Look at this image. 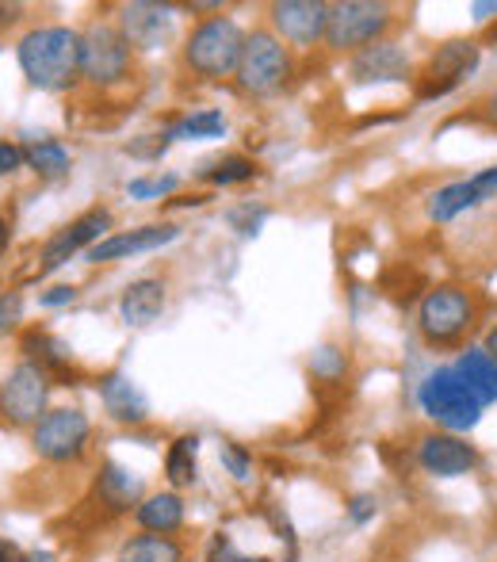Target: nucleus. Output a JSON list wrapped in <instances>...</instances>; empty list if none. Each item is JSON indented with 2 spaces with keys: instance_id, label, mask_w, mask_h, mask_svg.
<instances>
[{
  "instance_id": "58836bf2",
  "label": "nucleus",
  "mask_w": 497,
  "mask_h": 562,
  "mask_svg": "<svg viewBox=\"0 0 497 562\" xmlns=\"http://www.w3.org/2000/svg\"><path fill=\"white\" fill-rule=\"evenodd\" d=\"M497 12V0H483V4H475V20H490Z\"/></svg>"
},
{
  "instance_id": "473e14b6",
  "label": "nucleus",
  "mask_w": 497,
  "mask_h": 562,
  "mask_svg": "<svg viewBox=\"0 0 497 562\" xmlns=\"http://www.w3.org/2000/svg\"><path fill=\"white\" fill-rule=\"evenodd\" d=\"M314 371H318V375H341L344 356L337 352V348H321V352L314 356Z\"/></svg>"
},
{
  "instance_id": "4468645a",
  "label": "nucleus",
  "mask_w": 497,
  "mask_h": 562,
  "mask_svg": "<svg viewBox=\"0 0 497 562\" xmlns=\"http://www.w3.org/2000/svg\"><path fill=\"white\" fill-rule=\"evenodd\" d=\"M172 20H177V15H172L169 4H146V0H138V4L123 8L120 31L134 50H157L161 43H169Z\"/></svg>"
},
{
  "instance_id": "79ce46f5",
  "label": "nucleus",
  "mask_w": 497,
  "mask_h": 562,
  "mask_svg": "<svg viewBox=\"0 0 497 562\" xmlns=\"http://www.w3.org/2000/svg\"><path fill=\"white\" fill-rule=\"evenodd\" d=\"M238 562H272V559H268V555H257V559H249V555H241Z\"/></svg>"
},
{
  "instance_id": "5701e85b",
  "label": "nucleus",
  "mask_w": 497,
  "mask_h": 562,
  "mask_svg": "<svg viewBox=\"0 0 497 562\" xmlns=\"http://www.w3.org/2000/svg\"><path fill=\"white\" fill-rule=\"evenodd\" d=\"M195 456H200V437L184 432L169 445V456H165V479L172 482L177 490L192 486L200 479V467H195Z\"/></svg>"
},
{
  "instance_id": "1a4fd4ad",
  "label": "nucleus",
  "mask_w": 497,
  "mask_h": 562,
  "mask_svg": "<svg viewBox=\"0 0 497 562\" xmlns=\"http://www.w3.org/2000/svg\"><path fill=\"white\" fill-rule=\"evenodd\" d=\"M46 394H50V375L43 363H20L8 371L0 383V414L12 425H38L46 417Z\"/></svg>"
},
{
  "instance_id": "7ed1b4c3",
  "label": "nucleus",
  "mask_w": 497,
  "mask_h": 562,
  "mask_svg": "<svg viewBox=\"0 0 497 562\" xmlns=\"http://www.w3.org/2000/svg\"><path fill=\"white\" fill-rule=\"evenodd\" d=\"M417 402H421V409L440 429L455 432V437H463V432H471L483 422V402L467 391V383L455 375V368L429 371L425 383L417 386Z\"/></svg>"
},
{
  "instance_id": "2eb2a0df",
  "label": "nucleus",
  "mask_w": 497,
  "mask_h": 562,
  "mask_svg": "<svg viewBox=\"0 0 497 562\" xmlns=\"http://www.w3.org/2000/svg\"><path fill=\"white\" fill-rule=\"evenodd\" d=\"M409 74H414L409 54L398 43H386V38L352 58V81L357 85H398L409 81Z\"/></svg>"
},
{
  "instance_id": "bb28decb",
  "label": "nucleus",
  "mask_w": 497,
  "mask_h": 562,
  "mask_svg": "<svg viewBox=\"0 0 497 562\" xmlns=\"http://www.w3.org/2000/svg\"><path fill=\"white\" fill-rule=\"evenodd\" d=\"M252 177H257V165L241 154H230V157H223V161L211 165V169H203V180H211V184H218V188L246 184Z\"/></svg>"
},
{
  "instance_id": "b1692460",
  "label": "nucleus",
  "mask_w": 497,
  "mask_h": 562,
  "mask_svg": "<svg viewBox=\"0 0 497 562\" xmlns=\"http://www.w3.org/2000/svg\"><path fill=\"white\" fill-rule=\"evenodd\" d=\"M471 207H475V200H471L467 180H455V184L437 188V195L429 200V218L432 223H452V218H460Z\"/></svg>"
},
{
  "instance_id": "423d86ee",
  "label": "nucleus",
  "mask_w": 497,
  "mask_h": 562,
  "mask_svg": "<svg viewBox=\"0 0 497 562\" xmlns=\"http://www.w3.org/2000/svg\"><path fill=\"white\" fill-rule=\"evenodd\" d=\"M291 77V58L283 50V43L268 31H252L246 35V50H241L238 66V85L249 97H272L287 85Z\"/></svg>"
},
{
  "instance_id": "0eeeda50",
  "label": "nucleus",
  "mask_w": 497,
  "mask_h": 562,
  "mask_svg": "<svg viewBox=\"0 0 497 562\" xmlns=\"http://www.w3.org/2000/svg\"><path fill=\"white\" fill-rule=\"evenodd\" d=\"M131 74V43L115 23H89L81 35V77L92 85H120Z\"/></svg>"
},
{
  "instance_id": "f3484780",
  "label": "nucleus",
  "mask_w": 497,
  "mask_h": 562,
  "mask_svg": "<svg viewBox=\"0 0 497 562\" xmlns=\"http://www.w3.org/2000/svg\"><path fill=\"white\" fill-rule=\"evenodd\" d=\"M165 311V283L161 280H134L126 283L120 299V318L131 329H146L149 322H157Z\"/></svg>"
},
{
  "instance_id": "ea45409f",
  "label": "nucleus",
  "mask_w": 497,
  "mask_h": 562,
  "mask_svg": "<svg viewBox=\"0 0 497 562\" xmlns=\"http://www.w3.org/2000/svg\"><path fill=\"white\" fill-rule=\"evenodd\" d=\"M483 348H486V352H490L494 360H497V326L490 329V334H486V345H483Z\"/></svg>"
},
{
  "instance_id": "9d476101",
  "label": "nucleus",
  "mask_w": 497,
  "mask_h": 562,
  "mask_svg": "<svg viewBox=\"0 0 497 562\" xmlns=\"http://www.w3.org/2000/svg\"><path fill=\"white\" fill-rule=\"evenodd\" d=\"M89 432L92 425L81 409H50L35 425V432H31V445L50 463H69V459H81L84 445H89Z\"/></svg>"
},
{
  "instance_id": "20e7f679",
  "label": "nucleus",
  "mask_w": 497,
  "mask_h": 562,
  "mask_svg": "<svg viewBox=\"0 0 497 562\" xmlns=\"http://www.w3.org/2000/svg\"><path fill=\"white\" fill-rule=\"evenodd\" d=\"M241 50H246V31L226 15H211V20L195 23V31L184 43V61L200 77H230L241 66Z\"/></svg>"
},
{
  "instance_id": "393cba45",
  "label": "nucleus",
  "mask_w": 497,
  "mask_h": 562,
  "mask_svg": "<svg viewBox=\"0 0 497 562\" xmlns=\"http://www.w3.org/2000/svg\"><path fill=\"white\" fill-rule=\"evenodd\" d=\"M27 165L38 172V177H46V180H58V177H66L69 172V154H66V146L61 142H54V138H43V142H31L27 149Z\"/></svg>"
},
{
  "instance_id": "9b49d317",
  "label": "nucleus",
  "mask_w": 497,
  "mask_h": 562,
  "mask_svg": "<svg viewBox=\"0 0 497 562\" xmlns=\"http://www.w3.org/2000/svg\"><path fill=\"white\" fill-rule=\"evenodd\" d=\"M478 463H483L478 448L455 437V432H425L421 445H417V467L432 479H463V474L478 471Z\"/></svg>"
},
{
  "instance_id": "a878e982",
  "label": "nucleus",
  "mask_w": 497,
  "mask_h": 562,
  "mask_svg": "<svg viewBox=\"0 0 497 562\" xmlns=\"http://www.w3.org/2000/svg\"><path fill=\"white\" fill-rule=\"evenodd\" d=\"M223 131H226L223 112L207 108V112H195V115L180 119V123L172 126V131H165V138H169V142H180V138H218Z\"/></svg>"
},
{
  "instance_id": "2f4dec72",
  "label": "nucleus",
  "mask_w": 497,
  "mask_h": 562,
  "mask_svg": "<svg viewBox=\"0 0 497 562\" xmlns=\"http://www.w3.org/2000/svg\"><path fill=\"white\" fill-rule=\"evenodd\" d=\"M20 311H23L20 291H4V295H0V337H4L15 322H20Z\"/></svg>"
},
{
  "instance_id": "72a5a7b5",
  "label": "nucleus",
  "mask_w": 497,
  "mask_h": 562,
  "mask_svg": "<svg viewBox=\"0 0 497 562\" xmlns=\"http://www.w3.org/2000/svg\"><path fill=\"white\" fill-rule=\"evenodd\" d=\"M23 161H27V154H23L20 146H12V142H0V177H8V172H15Z\"/></svg>"
},
{
  "instance_id": "6e6552de",
  "label": "nucleus",
  "mask_w": 497,
  "mask_h": 562,
  "mask_svg": "<svg viewBox=\"0 0 497 562\" xmlns=\"http://www.w3.org/2000/svg\"><path fill=\"white\" fill-rule=\"evenodd\" d=\"M478 58H483V50L471 38H455V43L437 46V54L417 74V100H440L448 92H455L478 69Z\"/></svg>"
},
{
  "instance_id": "cd10ccee",
  "label": "nucleus",
  "mask_w": 497,
  "mask_h": 562,
  "mask_svg": "<svg viewBox=\"0 0 497 562\" xmlns=\"http://www.w3.org/2000/svg\"><path fill=\"white\" fill-rule=\"evenodd\" d=\"M177 188V177H161V180H131V200H157V195H169Z\"/></svg>"
},
{
  "instance_id": "f257e3e1",
  "label": "nucleus",
  "mask_w": 497,
  "mask_h": 562,
  "mask_svg": "<svg viewBox=\"0 0 497 562\" xmlns=\"http://www.w3.org/2000/svg\"><path fill=\"white\" fill-rule=\"evenodd\" d=\"M20 69L35 89L61 92L81 77V35L69 27H35L15 46Z\"/></svg>"
},
{
  "instance_id": "a211bd4d",
  "label": "nucleus",
  "mask_w": 497,
  "mask_h": 562,
  "mask_svg": "<svg viewBox=\"0 0 497 562\" xmlns=\"http://www.w3.org/2000/svg\"><path fill=\"white\" fill-rule=\"evenodd\" d=\"M100 398H104V409L123 425H142L149 417V402L138 386L126 375H104L100 379Z\"/></svg>"
},
{
  "instance_id": "f704fd0d",
  "label": "nucleus",
  "mask_w": 497,
  "mask_h": 562,
  "mask_svg": "<svg viewBox=\"0 0 497 562\" xmlns=\"http://www.w3.org/2000/svg\"><path fill=\"white\" fill-rule=\"evenodd\" d=\"M375 509H379V502H375V497H368V494L352 497V505H349V513H352V520H357V525L372 520V517H375Z\"/></svg>"
},
{
  "instance_id": "39448f33",
  "label": "nucleus",
  "mask_w": 497,
  "mask_h": 562,
  "mask_svg": "<svg viewBox=\"0 0 497 562\" xmlns=\"http://www.w3.org/2000/svg\"><path fill=\"white\" fill-rule=\"evenodd\" d=\"M394 12L375 0H344V4H329L326 20V46L329 50H368V46L383 43L391 31Z\"/></svg>"
},
{
  "instance_id": "7c9ffc66",
  "label": "nucleus",
  "mask_w": 497,
  "mask_h": 562,
  "mask_svg": "<svg viewBox=\"0 0 497 562\" xmlns=\"http://www.w3.org/2000/svg\"><path fill=\"white\" fill-rule=\"evenodd\" d=\"M223 463L230 467V474L238 482H249L252 479V459L238 445H223Z\"/></svg>"
},
{
  "instance_id": "c85d7f7f",
  "label": "nucleus",
  "mask_w": 497,
  "mask_h": 562,
  "mask_svg": "<svg viewBox=\"0 0 497 562\" xmlns=\"http://www.w3.org/2000/svg\"><path fill=\"white\" fill-rule=\"evenodd\" d=\"M264 218H268V211H264V207H252V203H246V207H234V211H230V226L238 229V234H246V237L257 234V226L264 223Z\"/></svg>"
},
{
  "instance_id": "c9c22d12",
  "label": "nucleus",
  "mask_w": 497,
  "mask_h": 562,
  "mask_svg": "<svg viewBox=\"0 0 497 562\" xmlns=\"http://www.w3.org/2000/svg\"><path fill=\"white\" fill-rule=\"evenodd\" d=\"M74 299H77V291L66 288V283H58V288L43 291V295H38V303H43V306H69Z\"/></svg>"
},
{
  "instance_id": "f8f14e48",
  "label": "nucleus",
  "mask_w": 497,
  "mask_h": 562,
  "mask_svg": "<svg viewBox=\"0 0 497 562\" xmlns=\"http://www.w3.org/2000/svg\"><path fill=\"white\" fill-rule=\"evenodd\" d=\"M112 229V215H108L104 207H97V211H84L81 218H74L61 234H54L50 241H46V249H43V265H38V272H54V268H61L66 265L74 252H81V249H92V245H100L104 241V234Z\"/></svg>"
},
{
  "instance_id": "e433bc0d",
  "label": "nucleus",
  "mask_w": 497,
  "mask_h": 562,
  "mask_svg": "<svg viewBox=\"0 0 497 562\" xmlns=\"http://www.w3.org/2000/svg\"><path fill=\"white\" fill-rule=\"evenodd\" d=\"M478 115H483L486 126H494V131H497V92L486 97V104H483V112H478Z\"/></svg>"
},
{
  "instance_id": "dca6fc26",
  "label": "nucleus",
  "mask_w": 497,
  "mask_h": 562,
  "mask_svg": "<svg viewBox=\"0 0 497 562\" xmlns=\"http://www.w3.org/2000/svg\"><path fill=\"white\" fill-rule=\"evenodd\" d=\"M177 234H180L177 226H142V229H131V234H108L104 241L89 249V260L92 265H108V260H123V257H134V252L161 249V245H169Z\"/></svg>"
},
{
  "instance_id": "ddd939ff",
  "label": "nucleus",
  "mask_w": 497,
  "mask_h": 562,
  "mask_svg": "<svg viewBox=\"0 0 497 562\" xmlns=\"http://www.w3.org/2000/svg\"><path fill=\"white\" fill-rule=\"evenodd\" d=\"M326 20L329 4H321V0H283V4H272L275 31L295 46H314L318 38H326Z\"/></svg>"
},
{
  "instance_id": "aec40b11",
  "label": "nucleus",
  "mask_w": 497,
  "mask_h": 562,
  "mask_svg": "<svg viewBox=\"0 0 497 562\" xmlns=\"http://www.w3.org/2000/svg\"><path fill=\"white\" fill-rule=\"evenodd\" d=\"M97 497L104 509L126 513L131 505L142 502V479L120 463H104V471H100V479H97Z\"/></svg>"
},
{
  "instance_id": "6ab92c4d",
  "label": "nucleus",
  "mask_w": 497,
  "mask_h": 562,
  "mask_svg": "<svg viewBox=\"0 0 497 562\" xmlns=\"http://www.w3.org/2000/svg\"><path fill=\"white\" fill-rule=\"evenodd\" d=\"M455 375L467 383V391L475 394L483 406L497 402V360L486 352V348H467V352H460Z\"/></svg>"
},
{
  "instance_id": "412c9836",
  "label": "nucleus",
  "mask_w": 497,
  "mask_h": 562,
  "mask_svg": "<svg viewBox=\"0 0 497 562\" xmlns=\"http://www.w3.org/2000/svg\"><path fill=\"white\" fill-rule=\"evenodd\" d=\"M134 520H138L146 532H157V536H169L184 525V497L180 494H149L138 502L134 509Z\"/></svg>"
},
{
  "instance_id": "a19ab883",
  "label": "nucleus",
  "mask_w": 497,
  "mask_h": 562,
  "mask_svg": "<svg viewBox=\"0 0 497 562\" xmlns=\"http://www.w3.org/2000/svg\"><path fill=\"white\" fill-rule=\"evenodd\" d=\"M4 249H8V218L0 215V257H4Z\"/></svg>"
},
{
  "instance_id": "c756f323",
  "label": "nucleus",
  "mask_w": 497,
  "mask_h": 562,
  "mask_svg": "<svg viewBox=\"0 0 497 562\" xmlns=\"http://www.w3.org/2000/svg\"><path fill=\"white\" fill-rule=\"evenodd\" d=\"M467 188H471V200H475V207H478V203H486V200H494V195H497V165L475 172V177L467 180Z\"/></svg>"
},
{
  "instance_id": "4c0bfd02",
  "label": "nucleus",
  "mask_w": 497,
  "mask_h": 562,
  "mask_svg": "<svg viewBox=\"0 0 497 562\" xmlns=\"http://www.w3.org/2000/svg\"><path fill=\"white\" fill-rule=\"evenodd\" d=\"M0 562H27V555H23L15 543H8V540H0Z\"/></svg>"
},
{
  "instance_id": "4be33fe9",
  "label": "nucleus",
  "mask_w": 497,
  "mask_h": 562,
  "mask_svg": "<svg viewBox=\"0 0 497 562\" xmlns=\"http://www.w3.org/2000/svg\"><path fill=\"white\" fill-rule=\"evenodd\" d=\"M115 562H184V548H180L172 536H131V540L120 548V559Z\"/></svg>"
},
{
  "instance_id": "f03ea898",
  "label": "nucleus",
  "mask_w": 497,
  "mask_h": 562,
  "mask_svg": "<svg viewBox=\"0 0 497 562\" xmlns=\"http://www.w3.org/2000/svg\"><path fill=\"white\" fill-rule=\"evenodd\" d=\"M478 303L460 283H440L417 306V329L432 348H455L463 337L475 329Z\"/></svg>"
}]
</instances>
